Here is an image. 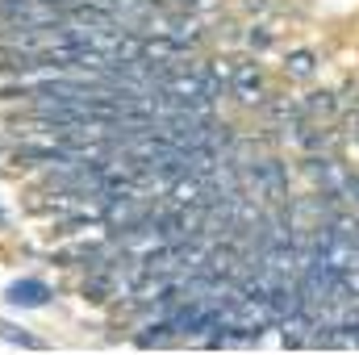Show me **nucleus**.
Returning a JSON list of instances; mask_svg holds the SVG:
<instances>
[{"instance_id": "f03ea898", "label": "nucleus", "mask_w": 359, "mask_h": 355, "mask_svg": "<svg viewBox=\"0 0 359 355\" xmlns=\"http://www.w3.org/2000/svg\"><path fill=\"white\" fill-rule=\"evenodd\" d=\"M288 76H292V80H305V76H313V55H309V51L292 55V59H288Z\"/></svg>"}, {"instance_id": "7ed1b4c3", "label": "nucleus", "mask_w": 359, "mask_h": 355, "mask_svg": "<svg viewBox=\"0 0 359 355\" xmlns=\"http://www.w3.org/2000/svg\"><path fill=\"white\" fill-rule=\"evenodd\" d=\"M238 96H243V100H255V96H259V80H255V72H251V67H243V72H238Z\"/></svg>"}, {"instance_id": "f257e3e1", "label": "nucleus", "mask_w": 359, "mask_h": 355, "mask_svg": "<svg viewBox=\"0 0 359 355\" xmlns=\"http://www.w3.org/2000/svg\"><path fill=\"white\" fill-rule=\"evenodd\" d=\"M4 301H8L13 309H38V305L50 301V288H46L42 280H17V284L4 288Z\"/></svg>"}, {"instance_id": "20e7f679", "label": "nucleus", "mask_w": 359, "mask_h": 355, "mask_svg": "<svg viewBox=\"0 0 359 355\" xmlns=\"http://www.w3.org/2000/svg\"><path fill=\"white\" fill-rule=\"evenodd\" d=\"M0 339L21 343V347H38V339H34V335H21V330H17V326H8V322H0Z\"/></svg>"}]
</instances>
